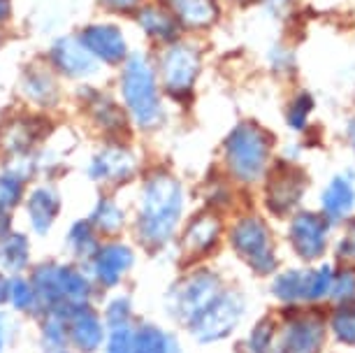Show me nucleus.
Segmentation results:
<instances>
[{"instance_id":"f257e3e1","label":"nucleus","mask_w":355,"mask_h":353,"mask_svg":"<svg viewBox=\"0 0 355 353\" xmlns=\"http://www.w3.org/2000/svg\"><path fill=\"white\" fill-rule=\"evenodd\" d=\"M186 209L184 186L165 170L142 182L135 212V239L146 251H163L179 230Z\"/></svg>"},{"instance_id":"f03ea898","label":"nucleus","mask_w":355,"mask_h":353,"mask_svg":"<svg viewBox=\"0 0 355 353\" xmlns=\"http://www.w3.org/2000/svg\"><path fill=\"white\" fill-rule=\"evenodd\" d=\"M28 279L37 295L40 316L63 314V311L77 307V304L93 302L98 291L96 284L91 282L89 272L79 268L77 263H37L35 268H31Z\"/></svg>"},{"instance_id":"7ed1b4c3","label":"nucleus","mask_w":355,"mask_h":353,"mask_svg":"<svg viewBox=\"0 0 355 353\" xmlns=\"http://www.w3.org/2000/svg\"><path fill=\"white\" fill-rule=\"evenodd\" d=\"M121 96L132 123L151 130L163 121V105L156 84V70L144 54H132L123 61Z\"/></svg>"},{"instance_id":"20e7f679","label":"nucleus","mask_w":355,"mask_h":353,"mask_svg":"<svg viewBox=\"0 0 355 353\" xmlns=\"http://www.w3.org/2000/svg\"><path fill=\"white\" fill-rule=\"evenodd\" d=\"M272 154V135L258 123L234 126L223 144L227 172L242 184H253L267 172Z\"/></svg>"},{"instance_id":"39448f33","label":"nucleus","mask_w":355,"mask_h":353,"mask_svg":"<svg viewBox=\"0 0 355 353\" xmlns=\"http://www.w3.org/2000/svg\"><path fill=\"white\" fill-rule=\"evenodd\" d=\"M225 289L223 277L216 270L198 268L191 270L189 275L177 279L165 295V311L172 321L182 323L184 328L196 321L202 311L220 295Z\"/></svg>"},{"instance_id":"423d86ee","label":"nucleus","mask_w":355,"mask_h":353,"mask_svg":"<svg viewBox=\"0 0 355 353\" xmlns=\"http://www.w3.org/2000/svg\"><path fill=\"white\" fill-rule=\"evenodd\" d=\"M227 242L249 268L260 277L277 275L279 256L274 246L272 230L265 218L258 214H244L230 225L227 230Z\"/></svg>"},{"instance_id":"0eeeda50","label":"nucleus","mask_w":355,"mask_h":353,"mask_svg":"<svg viewBox=\"0 0 355 353\" xmlns=\"http://www.w3.org/2000/svg\"><path fill=\"white\" fill-rule=\"evenodd\" d=\"M334 270L332 265H318L313 270L291 268L274 275L270 284V293L277 302L286 307H300V304H313L330 298Z\"/></svg>"},{"instance_id":"6e6552de","label":"nucleus","mask_w":355,"mask_h":353,"mask_svg":"<svg viewBox=\"0 0 355 353\" xmlns=\"http://www.w3.org/2000/svg\"><path fill=\"white\" fill-rule=\"evenodd\" d=\"M246 316V298L244 293L237 289H225L220 291V295L193 321L189 328L191 337L198 344H218L232 335L239 328V323Z\"/></svg>"},{"instance_id":"1a4fd4ad","label":"nucleus","mask_w":355,"mask_h":353,"mask_svg":"<svg viewBox=\"0 0 355 353\" xmlns=\"http://www.w3.org/2000/svg\"><path fill=\"white\" fill-rule=\"evenodd\" d=\"M135 263L137 254L130 244L119 242V239H107V242H100L96 254L86 261L84 270L89 272L96 289L114 291L125 282V277L132 272Z\"/></svg>"},{"instance_id":"9d476101","label":"nucleus","mask_w":355,"mask_h":353,"mask_svg":"<svg viewBox=\"0 0 355 353\" xmlns=\"http://www.w3.org/2000/svg\"><path fill=\"white\" fill-rule=\"evenodd\" d=\"M295 309V307H293ZM325 318L316 311H297L277 328L274 353H320L325 346Z\"/></svg>"},{"instance_id":"9b49d317","label":"nucleus","mask_w":355,"mask_h":353,"mask_svg":"<svg viewBox=\"0 0 355 353\" xmlns=\"http://www.w3.org/2000/svg\"><path fill=\"white\" fill-rule=\"evenodd\" d=\"M68 344L77 353H100L107 339V325L100 311L93 302L77 304L68 311H63Z\"/></svg>"},{"instance_id":"f8f14e48","label":"nucleus","mask_w":355,"mask_h":353,"mask_svg":"<svg viewBox=\"0 0 355 353\" xmlns=\"http://www.w3.org/2000/svg\"><path fill=\"white\" fill-rule=\"evenodd\" d=\"M327 239H330V221L316 212H300L288 225V242L295 256L306 263L320 261L325 256Z\"/></svg>"},{"instance_id":"ddd939ff","label":"nucleus","mask_w":355,"mask_h":353,"mask_svg":"<svg viewBox=\"0 0 355 353\" xmlns=\"http://www.w3.org/2000/svg\"><path fill=\"white\" fill-rule=\"evenodd\" d=\"M200 72V54L189 44H172L163 54L160 61V77L163 86L170 96L177 98H191L193 84Z\"/></svg>"},{"instance_id":"4468645a","label":"nucleus","mask_w":355,"mask_h":353,"mask_svg":"<svg viewBox=\"0 0 355 353\" xmlns=\"http://www.w3.org/2000/svg\"><path fill=\"white\" fill-rule=\"evenodd\" d=\"M304 175L293 165L281 163L270 172L265 189V205L274 216H286L297 207L304 196Z\"/></svg>"},{"instance_id":"2eb2a0df","label":"nucleus","mask_w":355,"mask_h":353,"mask_svg":"<svg viewBox=\"0 0 355 353\" xmlns=\"http://www.w3.org/2000/svg\"><path fill=\"white\" fill-rule=\"evenodd\" d=\"M137 175V158L123 144H107L89 163V177L98 184H125Z\"/></svg>"},{"instance_id":"dca6fc26","label":"nucleus","mask_w":355,"mask_h":353,"mask_svg":"<svg viewBox=\"0 0 355 353\" xmlns=\"http://www.w3.org/2000/svg\"><path fill=\"white\" fill-rule=\"evenodd\" d=\"M24 207H26V221H28L31 230L35 235L44 237L49 235L51 228L58 221V216H61L63 200L61 193L53 189L51 184H40L24 198Z\"/></svg>"},{"instance_id":"f3484780","label":"nucleus","mask_w":355,"mask_h":353,"mask_svg":"<svg viewBox=\"0 0 355 353\" xmlns=\"http://www.w3.org/2000/svg\"><path fill=\"white\" fill-rule=\"evenodd\" d=\"M79 42L91 51L96 61H103L107 65L123 63L125 54H128L123 33L110 24H96L84 28L82 35H79Z\"/></svg>"},{"instance_id":"a211bd4d","label":"nucleus","mask_w":355,"mask_h":353,"mask_svg":"<svg viewBox=\"0 0 355 353\" xmlns=\"http://www.w3.org/2000/svg\"><path fill=\"white\" fill-rule=\"evenodd\" d=\"M223 235V221L214 212H202L189 223V228L184 230L182 237V249L186 256L191 258H202L209 256L220 242Z\"/></svg>"},{"instance_id":"6ab92c4d","label":"nucleus","mask_w":355,"mask_h":353,"mask_svg":"<svg viewBox=\"0 0 355 353\" xmlns=\"http://www.w3.org/2000/svg\"><path fill=\"white\" fill-rule=\"evenodd\" d=\"M51 63L56 70H61L68 77H91L98 72V61L86 46L79 42V37H63L51 46Z\"/></svg>"},{"instance_id":"aec40b11","label":"nucleus","mask_w":355,"mask_h":353,"mask_svg":"<svg viewBox=\"0 0 355 353\" xmlns=\"http://www.w3.org/2000/svg\"><path fill=\"white\" fill-rule=\"evenodd\" d=\"M33 244L31 237L21 230H10L0 237V270L8 275H26L31 270Z\"/></svg>"},{"instance_id":"412c9836","label":"nucleus","mask_w":355,"mask_h":353,"mask_svg":"<svg viewBox=\"0 0 355 353\" xmlns=\"http://www.w3.org/2000/svg\"><path fill=\"white\" fill-rule=\"evenodd\" d=\"M355 205V189L348 177H334L330 184L325 186L323 196H320V207H323V216L327 221H341L353 212Z\"/></svg>"},{"instance_id":"4be33fe9","label":"nucleus","mask_w":355,"mask_h":353,"mask_svg":"<svg viewBox=\"0 0 355 353\" xmlns=\"http://www.w3.org/2000/svg\"><path fill=\"white\" fill-rule=\"evenodd\" d=\"M89 221L93 228H96L98 235L114 237L125 228L128 216H125V209L119 205V200L105 196V198H100L96 203V207L91 209Z\"/></svg>"},{"instance_id":"5701e85b","label":"nucleus","mask_w":355,"mask_h":353,"mask_svg":"<svg viewBox=\"0 0 355 353\" xmlns=\"http://www.w3.org/2000/svg\"><path fill=\"white\" fill-rule=\"evenodd\" d=\"M172 15L189 28H207L216 21V0H170Z\"/></svg>"},{"instance_id":"b1692460","label":"nucleus","mask_w":355,"mask_h":353,"mask_svg":"<svg viewBox=\"0 0 355 353\" xmlns=\"http://www.w3.org/2000/svg\"><path fill=\"white\" fill-rule=\"evenodd\" d=\"M40 139V128L33 119H19L15 123H8V128L0 135V146L8 156L31 154L33 144Z\"/></svg>"},{"instance_id":"393cba45","label":"nucleus","mask_w":355,"mask_h":353,"mask_svg":"<svg viewBox=\"0 0 355 353\" xmlns=\"http://www.w3.org/2000/svg\"><path fill=\"white\" fill-rule=\"evenodd\" d=\"M100 246V235L91 225L89 218H79L65 232V249L75 261L86 263Z\"/></svg>"},{"instance_id":"a878e982","label":"nucleus","mask_w":355,"mask_h":353,"mask_svg":"<svg viewBox=\"0 0 355 353\" xmlns=\"http://www.w3.org/2000/svg\"><path fill=\"white\" fill-rule=\"evenodd\" d=\"M137 24L142 26L146 35H151L153 40H160V42H170L179 33V19L174 17L170 10L156 8V5H149V8L139 10Z\"/></svg>"},{"instance_id":"bb28decb","label":"nucleus","mask_w":355,"mask_h":353,"mask_svg":"<svg viewBox=\"0 0 355 353\" xmlns=\"http://www.w3.org/2000/svg\"><path fill=\"white\" fill-rule=\"evenodd\" d=\"M21 91L26 100H31L33 105H40V107H49L58 100L56 79L42 68H33L31 72H26Z\"/></svg>"},{"instance_id":"cd10ccee","label":"nucleus","mask_w":355,"mask_h":353,"mask_svg":"<svg viewBox=\"0 0 355 353\" xmlns=\"http://www.w3.org/2000/svg\"><path fill=\"white\" fill-rule=\"evenodd\" d=\"M132 353H170V330L151 321L135 323L132 325Z\"/></svg>"},{"instance_id":"c85d7f7f","label":"nucleus","mask_w":355,"mask_h":353,"mask_svg":"<svg viewBox=\"0 0 355 353\" xmlns=\"http://www.w3.org/2000/svg\"><path fill=\"white\" fill-rule=\"evenodd\" d=\"M8 304L12 311L17 314H26V316H40V307H37V295L35 289H33L31 279L26 275H12L10 277V300Z\"/></svg>"},{"instance_id":"c756f323","label":"nucleus","mask_w":355,"mask_h":353,"mask_svg":"<svg viewBox=\"0 0 355 353\" xmlns=\"http://www.w3.org/2000/svg\"><path fill=\"white\" fill-rule=\"evenodd\" d=\"M26 179H28V172L19 168L0 172V209L15 212L24 203Z\"/></svg>"},{"instance_id":"7c9ffc66","label":"nucleus","mask_w":355,"mask_h":353,"mask_svg":"<svg viewBox=\"0 0 355 353\" xmlns=\"http://www.w3.org/2000/svg\"><path fill=\"white\" fill-rule=\"evenodd\" d=\"M91 117H93V121L103 128V132H107V135H119V132L125 130V123H128L125 121L123 110H119V105L110 98L93 100Z\"/></svg>"},{"instance_id":"2f4dec72","label":"nucleus","mask_w":355,"mask_h":353,"mask_svg":"<svg viewBox=\"0 0 355 353\" xmlns=\"http://www.w3.org/2000/svg\"><path fill=\"white\" fill-rule=\"evenodd\" d=\"M103 318H105L107 330L119 328V325L135 323V304H132V298L125 295V293H114L105 302Z\"/></svg>"},{"instance_id":"473e14b6","label":"nucleus","mask_w":355,"mask_h":353,"mask_svg":"<svg viewBox=\"0 0 355 353\" xmlns=\"http://www.w3.org/2000/svg\"><path fill=\"white\" fill-rule=\"evenodd\" d=\"M330 330L334 339L344 346H353L355 349V302L337 304V309L330 316Z\"/></svg>"},{"instance_id":"72a5a7b5","label":"nucleus","mask_w":355,"mask_h":353,"mask_svg":"<svg viewBox=\"0 0 355 353\" xmlns=\"http://www.w3.org/2000/svg\"><path fill=\"white\" fill-rule=\"evenodd\" d=\"M274 339H277V323L272 318H260L249 330L246 349H249V353H272Z\"/></svg>"},{"instance_id":"f704fd0d","label":"nucleus","mask_w":355,"mask_h":353,"mask_svg":"<svg viewBox=\"0 0 355 353\" xmlns=\"http://www.w3.org/2000/svg\"><path fill=\"white\" fill-rule=\"evenodd\" d=\"M330 298H332L337 304L355 302V270L344 268V270L334 272Z\"/></svg>"},{"instance_id":"c9c22d12","label":"nucleus","mask_w":355,"mask_h":353,"mask_svg":"<svg viewBox=\"0 0 355 353\" xmlns=\"http://www.w3.org/2000/svg\"><path fill=\"white\" fill-rule=\"evenodd\" d=\"M132 325H119L107 330L103 353H132Z\"/></svg>"},{"instance_id":"e433bc0d","label":"nucleus","mask_w":355,"mask_h":353,"mask_svg":"<svg viewBox=\"0 0 355 353\" xmlns=\"http://www.w3.org/2000/svg\"><path fill=\"white\" fill-rule=\"evenodd\" d=\"M313 107V103H311V96H306V93H302V96H297L291 103V107H288V126L295 130H302L304 126H306V117H309V112Z\"/></svg>"},{"instance_id":"4c0bfd02","label":"nucleus","mask_w":355,"mask_h":353,"mask_svg":"<svg viewBox=\"0 0 355 353\" xmlns=\"http://www.w3.org/2000/svg\"><path fill=\"white\" fill-rule=\"evenodd\" d=\"M139 0H103V5H107L110 10L114 12H128V10H135Z\"/></svg>"},{"instance_id":"58836bf2","label":"nucleus","mask_w":355,"mask_h":353,"mask_svg":"<svg viewBox=\"0 0 355 353\" xmlns=\"http://www.w3.org/2000/svg\"><path fill=\"white\" fill-rule=\"evenodd\" d=\"M8 300H10V275L0 270V309L8 307Z\"/></svg>"},{"instance_id":"ea45409f","label":"nucleus","mask_w":355,"mask_h":353,"mask_svg":"<svg viewBox=\"0 0 355 353\" xmlns=\"http://www.w3.org/2000/svg\"><path fill=\"white\" fill-rule=\"evenodd\" d=\"M10 230H15L12 228V212L0 209V237H5Z\"/></svg>"},{"instance_id":"a19ab883","label":"nucleus","mask_w":355,"mask_h":353,"mask_svg":"<svg viewBox=\"0 0 355 353\" xmlns=\"http://www.w3.org/2000/svg\"><path fill=\"white\" fill-rule=\"evenodd\" d=\"M8 349V323H5V316L0 314V353H5Z\"/></svg>"},{"instance_id":"79ce46f5","label":"nucleus","mask_w":355,"mask_h":353,"mask_svg":"<svg viewBox=\"0 0 355 353\" xmlns=\"http://www.w3.org/2000/svg\"><path fill=\"white\" fill-rule=\"evenodd\" d=\"M42 353H77V351L70 344H63V346H51V349H42Z\"/></svg>"},{"instance_id":"37998d69","label":"nucleus","mask_w":355,"mask_h":353,"mask_svg":"<svg viewBox=\"0 0 355 353\" xmlns=\"http://www.w3.org/2000/svg\"><path fill=\"white\" fill-rule=\"evenodd\" d=\"M10 17V0H0V21Z\"/></svg>"},{"instance_id":"c03bdc74","label":"nucleus","mask_w":355,"mask_h":353,"mask_svg":"<svg viewBox=\"0 0 355 353\" xmlns=\"http://www.w3.org/2000/svg\"><path fill=\"white\" fill-rule=\"evenodd\" d=\"M348 137H351V146H353V151H355V119L351 123H348Z\"/></svg>"},{"instance_id":"a18cd8bd","label":"nucleus","mask_w":355,"mask_h":353,"mask_svg":"<svg viewBox=\"0 0 355 353\" xmlns=\"http://www.w3.org/2000/svg\"><path fill=\"white\" fill-rule=\"evenodd\" d=\"M279 3H281V0H279Z\"/></svg>"}]
</instances>
